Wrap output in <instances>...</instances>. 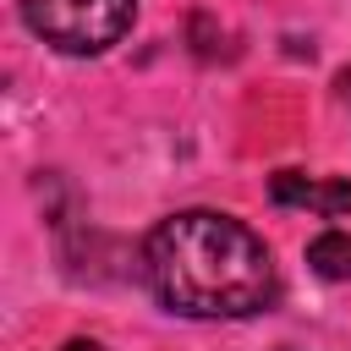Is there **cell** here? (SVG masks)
I'll return each instance as SVG.
<instances>
[{
  "instance_id": "3",
  "label": "cell",
  "mask_w": 351,
  "mask_h": 351,
  "mask_svg": "<svg viewBox=\"0 0 351 351\" xmlns=\"http://www.w3.org/2000/svg\"><path fill=\"white\" fill-rule=\"evenodd\" d=\"M269 197L280 208H313L324 225L351 230V181L346 176H307V170H274Z\"/></svg>"
},
{
  "instance_id": "4",
  "label": "cell",
  "mask_w": 351,
  "mask_h": 351,
  "mask_svg": "<svg viewBox=\"0 0 351 351\" xmlns=\"http://www.w3.org/2000/svg\"><path fill=\"white\" fill-rule=\"evenodd\" d=\"M307 269H313L318 280H351V230L324 225V230L307 241Z\"/></svg>"
},
{
  "instance_id": "5",
  "label": "cell",
  "mask_w": 351,
  "mask_h": 351,
  "mask_svg": "<svg viewBox=\"0 0 351 351\" xmlns=\"http://www.w3.org/2000/svg\"><path fill=\"white\" fill-rule=\"evenodd\" d=\"M60 351H104V346H99V340H82V335H77V340H66Z\"/></svg>"
},
{
  "instance_id": "6",
  "label": "cell",
  "mask_w": 351,
  "mask_h": 351,
  "mask_svg": "<svg viewBox=\"0 0 351 351\" xmlns=\"http://www.w3.org/2000/svg\"><path fill=\"white\" fill-rule=\"evenodd\" d=\"M340 93H346V99H351V66H346V71H340Z\"/></svg>"
},
{
  "instance_id": "2",
  "label": "cell",
  "mask_w": 351,
  "mask_h": 351,
  "mask_svg": "<svg viewBox=\"0 0 351 351\" xmlns=\"http://www.w3.org/2000/svg\"><path fill=\"white\" fill-rule=\"evenodd\" d=\"M22 22L60 55H104L126 38L137 0H16Z\"/></svg>"
},
{
  "instance_id": "1",
  "label": "cell",
  "mask_w": 351,
  "mask_h": 351,
  "mask_svg": "<svg viewBox=\"0 0 351 351\" xmlns=\"http://www.w3.org/2000/svg\"><path fill=\"white\" fill-rule=\"evenodd\" d=\"M143 280L181 318H252L280 302L269 241L219 208L165 214L143 241Z\"/></svg>"
}]
</instances>
